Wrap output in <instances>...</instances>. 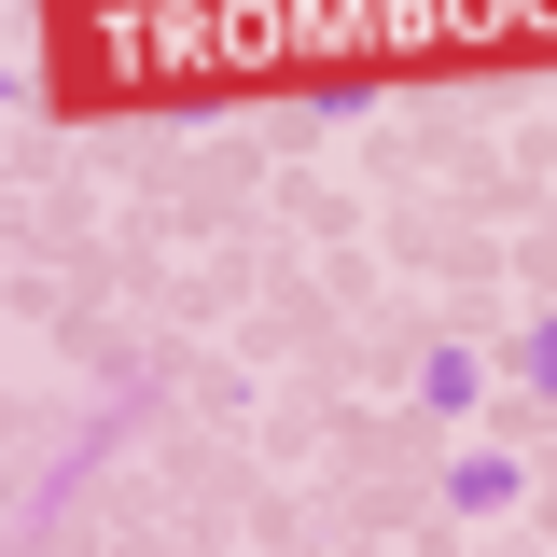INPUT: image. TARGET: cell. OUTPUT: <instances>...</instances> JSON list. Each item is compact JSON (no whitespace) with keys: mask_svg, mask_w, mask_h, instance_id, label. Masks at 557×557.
<instances>
[{"mask_svg":"<svg viewBox=\"0 0 557 557\" xmlns=\"http://www.w3.org/2000/svg\"><path fill=\"white\" fill-rule=\"evenodd\" d=\"M516 391H530V405H557V307L516 335Z\"/></svg>","mask_w":557,"mask_h":557,"instance_id":"obj_3","label":"cell"},{"mask_svg":"<svg viewBox=\"0 0 557 557\" xmlns=\"http://www.w3.org/2000/svg\"><path fill=\"white\" fill-rule=\"evenodd\" d=\"M516 502H530V460L516 446H460L446 460V516H516Z\"/></svg>","mask_w":557,"mask_h":557,"instance_id":"obj_2","label":"cell"},{"mask_svg":"<svg viewBox=\"0 0 557 557\" xmlns=\"http://www.w3.org/2000/svg\"><path fill=\"white\" fill-rule=\"evenodd\" d=\"M487 376H502V362H487L474 335H432V348H418V405H432V418H474Z\"/></svg>","mask_w":557,"mask_h":557,"instance_id":"obj_1","label":"cell"}]
</instances>
